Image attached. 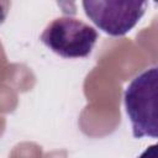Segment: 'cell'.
Masks as SVG:
<instances>
[{"label": "cell", "instance_id": "obj_1", "mask_svg": "<svg viewBox=\"0 0 158 158\" xmlns=\"http://www.w3.org/2000/svg\"><path fill=\"white\" fill-rule=\"evenodd\" d=\"M125 110L135 138H158V67L146 69L127 85Z\"/></svg>", "mask_w": 158, "mask_h": 158}, {"label": "cell", "instance_id": "obj_2", "mask_svg": "<svg viewBox=\"0 0 158 158\" xmlns=\"http://www.w3.org/2000/svg\"><path fill=\"white\" fill-rule=\"evenodd\" d=\"M98 31L81 20L63 16L49 22L40 40L63 58H86L98 41Z\"/></svg>", "mask_w": 158, "mask_h": 158}, {"label": "cell", "instance_id": "obj_3", "mask_svg": "<svg viewBox=\"0 0 158 158\" xmlns=\"http://www.w3.org/2000/svg\"><path fill=\"white\" fill-rule=\"evenodd\" d=\"M147 1H83L85 15L105 33L118 37L130 32L142 19Z\"/></svg>", "mask_w": 158, "mask_h": 158}, {"label": "cell", "instance_id": "obj_4", "mask_svg": "<svg viewBox=\"0 0 158 158\" xmlns=\"http://www.w3.org/2000/svg\"><path fill=\"white\" fill-rule=\"evenodd\" d=\"M138 158H158V143L147 147L138 156Z\"/></svg>", "mask_w": 158, "mask_h": 158}]
</instances>
